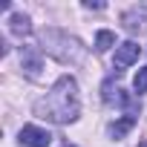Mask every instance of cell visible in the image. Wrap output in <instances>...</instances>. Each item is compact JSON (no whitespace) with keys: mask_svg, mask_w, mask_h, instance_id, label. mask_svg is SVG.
Instances as JSON below:
<instances>
[{"mask_svg":"<svg viewBox=\"0 0 147 147\" xmlns=\"http://www.w3.org/2000/svg\"><path fill=\"white\" fill-rule=\"evenodd\" d=\"M81 113V98H78V84L75 78H58L55 87L35 101V115L43 118V121H52V124H69L75 121Z\"/></svg>","mask_w":147,"mask_h":147,"instance_id":"6da1fadb","label":"cell"},{"mask_svg":"<svg viewBox=\"0 0 147 147\" xmlns=\"http://www.w3.org/2000/svg\"><path fill=\"white\" fill-rule=\"evenodd\" d=\"M40 49L46 52V55H52L55 61H61V63H84V46H81V40L78 38H72V35H66V32H61V29H43L40 32Z\"/></svg>","mask_w":147,"mask_h":147,"instance_id":"7a4b0ae2","label":"cell"},{"mask_svg":"<svg viewBox=\"0 0 147 147\" xmlns=\"http://www.w3.org/2000/svg\"><path fill=\"white\" fill-rule=\"evenodd\" d=\"M20 144H26V147H49V144H52V133L43 130V127L26 124V127L20 130Z\"/></svg>","mask_w":147,"mask_h":147,"instance_id":"3957f363","label":"cell"},{"mask_svg":"<svg viewBox=\"0 0 147 147\" xmlns=\"http://www.w3.org/2000/svg\"><path fill=\"white\" fill-rule=\"evenodd\" d=\"M20 63H23V72H26L29 78H38V72H40V66H43L40 52H38L35 46H23V49H20Z\"/></svg>","mask_w":147,"mask_h":147,"instance_id":"277c9868","label":"cell"},{"mask_svg":"<svg viewBox=\"0 0 147 147\" xmlns=\"http://www.w3.org/2000/svg\"><path fill=\"white\" fill-rule=\"evenodd\" d=\"M138 43L136 40H124L121 46H115V66H130L138 61Z\"/></svg>","mask_w":147,"mask_h":147,"instance_id":"5b68a950","label":"cell"},{"mask_svg":"<svg viewBox=\"0 0 147 147\" xmlns=\"http://www.w3.org/2000/svg\"><path fill=\"white\" fill-rule=\"evenodd\" d=\"M121 23H124V29L127 32H141L144 29V23H147V15H144V9H130V12H124L121 15Z\"/></svg>","mask_w":147,"mask_h":147,"instance_id":"8992f818","label":"cell"},{"mask_svg":"<svg viewBox=\"0 0 147 147\" xmlns=\"http://www.w3.org/2000/svg\"><path fill=\"white\" fill-rule=\"evenodd\" d=\"M136 121H138V118H133V115H124V118L113 121V124H110V136H113V138H121V136H127V133L136 127Z\"/></svg>","mask_w":147,"mask_h":147,"instance_id":"52a82bcc","label":"cell"},{"mask_svg":"<svg viewBox=\"0 0 147 147\" xmlns=\"http://www.w3.org/2000/svg\"><path fill=\"white\" fill-rule=\"evenodd\" d=\"M9 29H12L15 35H29V32H32V23H29V18H26V15H12Z\"/></svg>","mask_w":147,"mask_h":147,"instance_id":"ba28073f","label":"cell"},{"mask_svg":"<svg viewBox=\"0 0 147 147\" xmlns=\"http://www.w3.org/2000/svg\"><path fill=\"white\" fill-rule=\"evenodd\" d=\"M113 43H115V35H113V32L101 29V32L95 35V52H107V49H110Z\"/></svg>","mask_w":147,"mask_h":147,"instance_id":"9c48e42d","label":"cell"},{"mask_svg":"<svg viewBox=\"0 0 147 147\" xmlns=\"http://www.w3.org/2000/svg\"><path fill=\"white\" fill-rule=\"evenodd\" d=\"M133 90L136 92H147V66H141L136 72V78H133Z\"/></svg>","mask_w":147,"mask_h":147,"instance_id":"30bf717a","label":"cell"},{"mask_svg":"<svg viewBox=\"0 0 147 147\" xmlns=\"http://www.w3.org/2000/svg\"><path fill=\"white\" fill-rule=\"evenodd\" d=\"M138 147H147V141H141V144H138Z\"/></svg>","mask_w":147,"mask_h":147,"instance_id":"8fae6325","label":"cell"},{"mask_svg":"<svg viewBox=\"0 0 147 147\" xmlns=\"http://www.w3.org/2000/svg\"><path fill=\"white\" fill-rule=\"evenodd\" d=\"M63 147H75V144H63Z\"/></svg>","mask_w":147,"mask_h":147,"instance_id":"7c38bea8","label":"cell"}]
</instances>
